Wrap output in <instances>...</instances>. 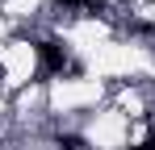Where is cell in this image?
<instances>
[{
	"mask_svg": "<svg viewBox=\"0 0 155 150\" xmlns=\"http://www.w3.org/2000/svg\"><path fill=\"white\" fill-rule=\"evenodd\" d=\"M138 150H155V129H151V133H147V142H143V146H138Z\"/></svg>",
	"mask_w": 155,
	"mask_h": 150,
	"instance_id": "cell-4",
	"label": "cell"
},
{
	"mask_svg": "<svg viewBox=\"0 0 155 150\" xmlns=\"http://www.w3.org/2000/svg\"><path fill=\"white\" fill-rule=\"evenodd\" d=\"M147 4H155V0H147Z\"/></svg>",
	"mask_w": 155,
	"mask_h": 150,
	"instance_id": "cell-5",
	"label": "cell"
},
{
	"mask_svg": "<svg viewBox=\"0 0 155 150\" xmlns=\"http://www.w3.org/2000/svg\"><path fill=\"white\" fill-rule=\"evenodd\" d=\"M59 4H88V8H101V0H59Z\"/></svg>",
	"mask_w": 155,
	"mask_h": 150,
	"instance_id": "cell-3",
	"label": "cell"
},
{
	"mask_svg": "<svg viewBox=\"0 0 155 150\" xmlns=\"http://www.w3.org/2000/svg\"><path fill=\"white\" fill-rule=\"evenodd\" d=\"M38 58H42V75H63L67 71V54L59 42H38Z\"/></svg>",
	"mask_w": 155,
	"mask_h": 150,
	"instance_id": "cell-1",
	"label": "cell"
},
{
	"mask_svg": "<svg viewBox=\"0 0 155 150\" xmlns=\"http://www.w3.org/2000/svg\"><path fill=\"white\" fill-rule=\"evenodd\" d=\"M59 150H84V138L80 133H59Z\"/></svg>",
	"mask_w": 155,
	"mask_h": 150,
	"instance_id": "cell-2",
	"label": "cell"
}]
</instances>
